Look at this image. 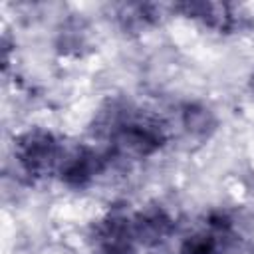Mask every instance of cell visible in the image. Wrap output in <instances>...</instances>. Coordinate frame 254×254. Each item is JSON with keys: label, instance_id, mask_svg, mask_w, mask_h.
Listing matches in <instances>:
<instances>
[{"label": "cell", "instance_id": "obj_6", "mask_svg": "<svg viewBox=\"0 0 254 254\" xmlns=\"http://www.w3.org/2000/svg\"><path fill=\"white\" fill-rule=\"evenodd\" d=\"M177 8L185 10L187 16L198 18L206 26L216 28V30H230L236 22L232 8L228 4H220V2H190V4H181Z\"/></svg>", "mask_w": 254, "mask_h": 254}, {"label": "cell", "instance_id": "obj_3", "mask_svg": "<svg viewBox=\"0 0 254 254\" xmlns=\"http://www.w3.org/2000/svg\"><path fill=\"white\" fill-rule=\"evenodd\" d=\"M103 157L89 147L64 149L58 163V175L67 187H85L103 171Z\"/></svg>", "mask_w": 254, "mask_h": 254}, {"label": "cell", "instance_id": "obj_5", "mask_svg": "<svg viewBox=\"0 0 254 254\" xmlns=\"http://www.w3.org/2000/svg\"><path fill=\"white\" fill-rule=\"evenodd\" d=\"M131 220L137 242L145 246L161 244L173 232V218L161 206H147L139 210Z\"/></svg>", "mask_w": 254, "mask_h": 254}, {"label": "cell", "instance_id": "obj_2", "mask_svg": "<svg viewBox=\"0 0 254 254\" xmlns=\"http://www.w3.org/2000/svg\"><path fill=\"white\" fill-rule=\"evenodd\" d=\"M14 151L20 167L28 175L42 177L52 171H58V163L62 159L64 147L50 131L30 129L18 137Z\"/></svg>", "mask_w": 254, "mask_h": 254}, {"label": "cell", "instance_id": "obj_7", "mask_svg": "<svg viewBox=\"0 0 254 254\" xmlns=\"http://www.w3.org/2000/svg\"><path fill=\"white\" fill-rule=\"evenodd\" d=\"M183 127L190 135L206 137L216 127V119L208 107L198 105V103H190L183 109Z\"/></svg>", "mask_w": 254, "mask_h": 254}, {"label": "cell", "instance_id": "obj_1", "mask_svg": "<svg viewBox=\"0 0 254 254\" xmlns=\"http://www.w3.org/2000/svg\"><path fill=\"white\" fill-rule=\"evenodd\" d=\"M107 133L113 149L129 157H149L165 143V129L157 119L131 111H111Z\"/></svg>", "mask_w": 254, "mask_h": 254}, {"label": "cell", "instance_id": "obj_8", "mask_svg": "<svg viewBox=\"0 0 254 254\" xmlns=\"http://www.w3.org/2000/svg\"><path fill=\"white\" fill-rule=\"evenodd\" d=\"M252 85H254V77H252Z\"/></svg>", "mask_w": 254, "mask_h": 254}, {"label": "cell", "instance_id": "obj_4", "mask_svg": "<svg viewBox=\"0 0 254 254\" xmlns=\"http://www.w3.org/2000/svg\"><path fill=\"white\" fill-rule=\"evenodd\" d=\"M97 244L101 254H135L137 236L133 230V220L121 214H109L97 226Z\"/></svg>", "mask_w": 254, "mask_h": 254}]
</instances>
